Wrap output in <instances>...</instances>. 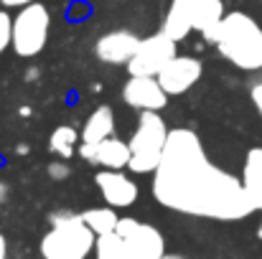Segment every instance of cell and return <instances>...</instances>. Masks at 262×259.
Here are the masks:
<instances>
[{"instance_id":"cell-1","label":"cell","mask_w":262,"mask_h":259,"mask_svg":"<svg viewBox=\"0 0 262 259\" xmlns=\"http://www.w3.org/2000/svg\"><path fill=\"white\" fill-rule=\"evenodd\" d=\"M153 196L161 206L199 219L239 221L255 214L242 178L216 168L193 130L168 132L163 158L153 173Z\"/></svg>"},{"instance_id":"cell-2","label":"cell","mask_w":262,"mask_h":259,"mask_svg":"<svg viewBox=\"0 0 262 259\" xmlns=\"http://www.w3.org/2000/svg\"><path fill=\"white\" fill-rule=\"evenodd\" d=\"M214 46L229 64H234L242 72L262 69V28L252 15L242 10L224 15L216 31Z\"/></svg>"},{"instance_id":"cell-3","label":"cell","mask_w":262,"mask_h":259,"mask_svg":"<svg viewBox=\"0 0 262 259\" xmlns=\"http://www.w3.org/2000/svg\"><path fill=\"white\" fill-rule=\"evenodd\" d=\"M97 234L89 229L82 214H54L51 229L41 239V257L43 259H87L94 252Z\"/></svg>"},{"instance_id":"cell-4","label":"cell","mask_w":262,"mask_h":259,"mask_svg":"<svg viewBox=\"0 0 262 259\" xmlns=\"http://www.w3.org/2000/svg\"><path fill=\"white\" fill-rule=\"evenodd\" d=\"M166 120L158 112H140V120L130 135V163L127 168L133 173H156L163 158V148L168 140Z\"/></svg>"},{"instance_id":"cell-5","label":"cell","mask_w":262,"mask_h":259,"mask_svg":"<svg viewBox=\"0 0 262 259\" xmlns=\"http://www.w3.org/2000/svg\"><path fill=\"white\" fill-rule=\"evenodd\" d=\"M49 28H51V15H49L46 5L31 3V5L20 8V13L13 18V28H10L13 51L23 59L41 54L49 41Z\"/></svg>"},{"instance_id":"cell-6","label":"cell","mask_w":262,"mask_h":259,"mask_svg":"<svg viewBox=\"0 0 262 259\" xmlns=\"http://www.w3.org/2000/svg\"><path fill=\"white\" fill-rule=\"evenodd\" d=\"M173 56H178L176 54V41L161 31V33H153L148 38H140L138 51L127 64V72H130V77H158L161 69Z\"/></svg>"},{"instance_id":"cell-7","label":"cell","mask_w":262,"mask_h":259,"mask_svg":"<svg viewBox=\"0 0 262 259\" xmlns=\"http://www.w3.org/2000/svg\"><path fill=\"white\" fill-rule=\"evenodd\" d=\"M115 231L127 244L130 259H161L166 254V239L150 224H140L138 219H120Z\"/></svg>"},{"instance_id":"cell-8","label":"cell","mask_w":262,"mask_h":259,"mask_svg":"<svg viewBox=\"0 0 262 259\" xmlns=\"http://www.w3.org/2000/svg\"><path fill=\"white\" fill-rule=\"evenodd\" d=\"M201 72H204V66H201L199 59H193V56H173L161 69V74L156 79L161 82V86L166 89L168 97H176V94H186L191 86L196 84L201 79Z\"/></svg>"},{"instance_id":"cell-9","label":"cell","mask_w":262,"mask_h":259,"mask_svg":"<svg viewBox=\"0 0 262 259\" xmlns=\"http://www.w3.org/2000/svg\"><path fill=\"white\" fill-rule=\"evenodd\" d=\"M122 99L140 112H161L168 104V94L156 77H130L122 89Z\"/></svg>"},{"instance_id":"cell-10","label":"cell","mask_w":262,"mask_h":259,"mask_svg":"<svg viewBox=\"0 0 262 259\" xmlns=\"http://www.w3.org/2000/svg\"><path fill=\"white\" fill-rule=\"evenodd\" d=\"M94 183H97L104 203L112 206V208H127V206H133L138 201V193H140L138 191V183L133 178H127L122 171L104 168V171H99L94 175Z\"/></svg>"},{"instance_id":"cell-11","label":"cell","mask_w":262,"mask_h":259,"mask_svg":"<svg viewBox=\"0 0 262 259\" xmlns=\"http://www.w3.org/2000/svg\"><path fill=\"white\" fill-rule=\"evenodd\" d=\"M138 43H140V38L130 31H110L97 41L94 54L102 64L122 66V64H130V59L138 51Z\"/></svg>"},{"instance_id":"cell-12","label":"cell","mask_w":262,"mask_h":259,"mask_svg":"<svg viewBox=\"0 0 262 259\" xmlns=\"http://www.w3.org/2000/svg\"><path fill=\"white\" fill-rule=\"evenodd\" d=\"M79 155L89 160V163H97L102 168H110V171H122L127 168L130 163V145L117 140V137H107L97 145H79Z\"/></svg>"},{"instance_id":"cell-13","label":"cell","mask_w":262,"mask_h":259,"mask_svg":"<svg viewBox=\"0 0 262 259\" xmlns=\"http://www.w3.org/2000/svg\"><path fill=\"white\" fill-rule=\"evenodd\" d=\"M224 3L222 0H199L191 8V20H193V31H199L209 43H214L216 31L224 20Z\"/></svg>"},{"instance_id":"cell-14","label":"cell","mask_w":262,"mask_h":259,"mask_svg":"<svg viewBox=\"0 0 262 259\" xmlns=\"http://www.w3.org/2000/svg\"><path fill=\"white\" fill-rule=\"evenodd\" d=\"M112 132H115V112H112V107L102 104L89 114L87 125L82 130V143L84 145H97V143L112 137Z\"/></svg>"},{"instance_id":"cell-15","label":"cell","mask_w":262,"mask_h":259,"mask_svg":"<svg viewBox=\"0 0 262 259\" xmlns=\"http://www.w3.org/2000/svg\"><path fill=\"white\" fill-rule=\"evenodd\" d=\"M242 185L255 203V208L262 211V148H252L245 158L242 168Z\"/></svg>"},{"instance_id":"cell-16","label":"cell","mask_w":262,"mask_h":259,"mask_svg":"<svg viewBox=\"0 0 262 259\" xmlns=\"http://www.w3.org/2000/svg\"><path fill=\"white\" fill-rule=\"evenodd\" d=\"M168 38H173L176 43L183 41L191 31H193V20H191V8L181 5V3H171L166 18H163V28H161Z\"/></svg>"},{"instance_id":"cell-17","label":"cell","mask_w":262,"mask_h":259,"mask_svg":"<svg viewBox=\"0 0 262 259\" xmlns=\"http://www.w3.org/2000/svg\"><path fill=\"white\" fill-rule=\"evenodd\" d=\"M79 143H82V135H79L74 127L61 125V127H56V130L51 132L49 148H51V153H54V155H59V158L69 160V158L74 155V150H79V148H77Z\"/></svg>"},{"instance_id":"cell-18","label":"cell","mask_w":262,"mask_h":259,"mask_svg":"<svg viewBox=\"0 0 262 259\" xmlns=\"http://www.w3.org/2000/svg\"><path fill=\"white\" fill-rule=\"evenodd\" d=\"M82 219H84V224H87L97 237H102V234H112V231L117 229V221H120V216L115 214V208H112V206L89 208V211L82 214Z\"/></svg>"},{"instance_id":"cell-19","label":"cell","mask_w":262,"mask_h":259,"mask_svg":"<svg viewBox=\"0 0 262 259\" xmlns=\"http://www.w3.org/2000/svg\"><path fill=\"white\" fill-rule=\"evenodd\" d=\"M94 259H130V252H127V244L122 242V237L117 231H112V234L97 237Z\"/></svg>"},{"instance_id":"cell-20","label":"cell","mask_w":262,"mask_h":259,"mask_svg":"<svg viewBox=\"0 0 262 259\" xmlns=\"http://www.w3.org/2000/svg\"><path fill=\"white\" fill-rule=\"evenodd\" d=\"M10 28H13V18L5 10H0V54L10 46Z\"/></svg>"},{"instance_id":"cell-21","label":"cell","mask_w":262,"mask_h":259,"mask_svg":"<svg viewBox=\"0 0 262 259\" xmlns=\"http://www.w3.org/2000/svg\"><path fill=\"white\" fill-rule=\"evenodd\" d=\"M250 97H252V104H255V109L260 112V117H262V82H260V84H255V86H252Z\"/></svg>"},{"instance_id":"cell-22","label":"cell","mask_w":262,"mask_h":259,"mask_svg":"<svg viewBox=\"0 0 262 259\" xmlns=\"http://www.w3.org/2000/svg\"><path fill=\"white\" fill-rule=\"evenodd\" d=\"M5 8H26V5H31V3H38V0H0Z\"/></svg>"},{"instance_id":"cell-23","label":"cell","mask_w":262,"mask_h":259,"mask_svg":"<svg viewBox=\"0 0 262 259\" xmlns=\"http://www.w3.org/2000/svg\"><path fill=\"white\" fill-rule=\"evenodd\" d=\"M49 171H51L54 178H67V175H69V168H67V166H59V163H56V166H51Z\"/></svg>"},{"instance_id":"cell-24","label":"cell","mask_w":262,"mask_h":259,"mask_svg":"<svg viewBox=\"0 0 262 259\" xmlns=\"http://www.w3.org/2000/svg\"><path fill=\"white\" fill-rule=\"evenodd\" d=\"M0 259H8V242L3 234H0Z\"/></svg>"},{"instance_id":"cell-25","label":"cell","mask_w":262,"mask_h":259,"mask_svg":"<svg viewBox=\"0 0 262 259\" xmlns=\"http://www.w3.org/2000/svg\"><path fill=\"white\" fill-rule=\"evenodd\" d=\"M5 196H8V188H5V183H0V206H3Z\"/></svg>"},{"instance_id":"cell-26","label":"cell","mask_w":262,"mask_h":259,"mask_svg":"<svg viewBox=\"0 0 262 259\" xmlns=\"http://www.w3.org/2000/svg\"><path fill=\"white\" fill-rule=\"evenodd\" d=\"M173 3H181V5H186V8H193L199 0H173Z\"/></svg>"},{"instance_id":"cell-27","label":"cell","mask_w":262,"mask_h":259,"mask_svg":"<svg viewBox=\"0 0 262 259\" xmlns=\"http://www.w3.org/2000/svg\"><path fill=\"white\" fill-rule=\"evenodd\" d=\"M161 259H183V257H178V254H163Z\"/></svg>"},{"instance_id":"cell-28","label":"cell","mask_w":262,"mask_h":259,"mask_svg":"<svg viewBox=\"0 0 262 259\" xmlns=\"http://www.w3.org/2000/svg\"><path fill=\"white\" fill-rule=\"evenodd\" d=\"M257 234H260V239H262V221H260V231H257Z\"/></svg>"}]
</instances>
